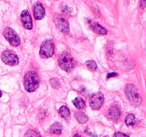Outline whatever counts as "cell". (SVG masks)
Instances as JSON below:
<instances>
[{
    "instance_id": "17",
    "label": "cell",
    "mask_w": 146,
    "mask_h": 137,
    "mask_svg": "<svg viewBox=\"0 0 146 137\" xmlns=\"http://www.w3.org/2000/svg\"><path fill=\"white\" fill-rule=\"evenodd\" d=\"M87 67L89 68L90 70L92 71V72H97L98 70V67L97 63L93 60H88L85 62Z\"/></svg>"
},
{
    "instance_id": "13",
    "label": "cell",
    "mask_w": 146,
    "mask_h": 137,
    "mask_svg": "<svg viewBox=\"0 0 146 137\" xmlns=\"http://www.w3.org/2000/svg\"><path fill=\"white\" fill-rule=\"evenodd\" d=\"M62 124L59 122H55L52 124L50 127V132L54 135H60L62 134Z\"/></svg>"
},
{
    "instance_id": "24",
    "label": "cell",
    "mask_w": 146,
    "mask_h": 137,
    "mask_svg": "<svg viewBox=\"0 0 146 137\" xmlns=\"http://www.w3.org/2000/svg\"><path fill=\"white\" fill-rule=\"evenodd\" d=\"M140 9H143L146 7V0H140Z\"/></svg>"
},
{
    "instance_id": "26",
    "label": "cell",
    "mask_w": 146,
    "mask_h": 137,
    "mask_svg": "<svg viewBox=\"0 0 146 137\" xmlns=\"http://www.w3.org/2000/svg\"><path fill=\"white\" fill-rule=\"evenodd\" d=\"M73 137H81V136H80L79 134H75V135H74V136H73Z\"/></svg>"
},
{
    "instance_id": "4",
    "label": "cell",
    "mask_w": 146,
    "mask_h": 137,
    "mask_svg": "<svg viewBox=\"0 0 146 137\" xmlns=\"http://www.w3.org/2000/svg\"><path fill=\"white\" fill-rule=\"evenodd\" d=\"M54 53V43L53 40H47L43 41L40 47V56L42 59H48L52 57Z\"/></svg>"
},
{
    "instance_id": "20",
    "label": "cell",
    "mask_w": 146,
    "mask_h": 137,
    "mask_svg": "<svg viewBox=\"0 0 146 137\" xmlns=\"http://www.w3.org/2000/svg\"><path fill=\"white\" fill-rule=\"evenodd\" d=\"M50 84H51L52 87L54 88V89H59L61 86L60 81L57 79H54V78L50 80Z\"/></svg>"
},
{
    "instance_id": "22",
    "label": "cell",
    "mask_w": 146,
    "mask_h": 137,
    "mask_svg": "<svg viewBox=\"0 0 146 137\" xmlns=\"http://www.w3.org/2000/svg\"><path fill=\"white\" fill-rule=\"evenodd\" d=\"M85 134H88V136H90L92 137H98V136H97L96 134H95V133H92V131L90 130L89 128H87L86 130H85Z\"/></svg>"
},
{
    "instance_id": "9",
    "label": "cell",
    "mask_w": 146,
    "mask_h": 137,
    "mask_svg": "<svg viewBox=\"0 0 146 137\" xmlns=\"http://www.w3.org/2000/svg\"><path fill=\"white\" fill-rule=\"evenodd\" d=\"M20 19L25 29H28V30H31L33 28L32 19L29 11L27 10V9L22 11L20 14Z\"/></svg>"
},
{
    "instance_id": "23",
    "label": "cell",
    "mask_w": 146,
    "mask_h": 137,
    "mask_svg": "<svg viewBox=\"0 0 146 137\" xmlns=\"http://www.w3.org/2000/svg\"><path fill=\"white\" fill-rule=\"evenodd\" d=\"M113 137H130L128 135L121 132H117L113 135Z\"/></svg>"
},
{
    "instance_id": "12",
    "label": "cell",
    "mask_w": 146,
    "mask_h": 137,
    "mask_svg": "<svg viewBox=\"0 0 146 137\" xmlns=\"http://www.w3.org/2000/svg\"><path fill=\"white\" fill-rule=\"evenodd\" d=\"M89 24L91 29H92L95 33L98 34H100V35H105V34H107V33H108V31H107L103 26H102L100 24L97 23V22L90 21Z\"/></svg>"
},
{
    "instance_id": "19",
    "label": "cell",
    "mask_w": 146,
    "mask_h": 137,
    "mask_svg": "<svg viewBox=\"0 0 146 137\" xmlns=\"http://www.w3.org/2000/svg\"><path fill=\"white\" fill-rule=\"evenodd\" d=\"M24 137H42L41 135L40 134V133L37 132L35 130H29L28 131H27L25 134V136Z\"/></svg>"
},
{
    "instance_id": "16",
    "label": "cell",
    "mask_w": 146,
    "mask_h": 137,
    "mask_svg": "<svg viewBox=\"0 0 146 137\" xmlns=\"http://www.w3.org/2000/svg\"><path fill=\"white\" fill-rule=\"evenodd\" d=\"M75 117L76 118L77 121L80 123V124H85L88 120V117H87L86 114L85 113L82 112V111H78V112L75 113Z\"/></svg>"
},
{
    "instance_id": "11",
    "label": "cell",
    "mask_w": 146,
    "mask_h": 137,
    "mask_svg": "<svg viewBox=\"0 0 146 137\" xmlns=\"http://www.w3.org/2000/svg\"><path fill=\"white\" fill-rule=\"evenodd\" d=\"M107 117L109 120L113 121H117L120 118V110L117 106H112L108 111Z\"/></svg>"
},
{
    "instance_id": "5",
    "label": "cell",
    "mask_w": 146,
    "mask_h": 137,
    "mask_svg": "<svg viewBox=\"0 0 146 137\" xmlns=\"http://www.w3.org/2000/svg\"><path fill=\"white\" fill-rule=\"evenodd\" d=\"M3 35L8 42L13 47H17L20 44V39L14 29L10 27H6L3 32Z\"/></svg>"
},
{
    "instance_id": "27",
    "label": "cell",
    "mask_w": 146,
    "mask_h": 137,
    "mask_svg": "<svg viewBox=\"0 0 146 137\" xmlns=\"http://www.w3.org/2000/svg\"><path fill=\"white\" fill-rule=\"evenodd\" d=\"M1 96H2V92L0 91V98H1Z\"/></svg>"
},
{
    "instance_id": "1",
    "label": "cell",
    "mask_w": 146,
    "mask_h": 137,
    "mask_svg": "<svg viewBox=\"0 0 146 137\" xmlns=\"http://www.w3.org/2000/svg\"><path fill=\"white\" fill-rule=\"evenodd\" d=\"M40 85V77L34 71H29L25 74L24 78L25 89L28 92H33Z\"/></svg>"
},
{
    "instance_id": "6",
    "label": "cell",
    "mask_w": 146,
    "mask_h": 137,
    "mask_svg": "<svg viewBox=\"0 0 146 137\" xmlns=\"http://www.w3.org/2000/svg\"><path fill=\"white\" fill-rule=\"evenodd\" d=\"M1 58L2 61L7 65L16 66L19 64V58L17 54L11 50H7L4 51Z\"/></svg>"
},
{
    "instance_id": "7",
    "label": "cell",
    "mask_w": 146,
    "mask_h": 137,
    "mask_svg": "<svg viewBox=\"0 0 146 137\" xmlns=\"http://www.w3.org/2000/svg\"><path fill=\"white\" fill-rule=\"evenodd\" d=\"M104 103V95L102 92H98L92 95L90 99V106L93 110H99Z\"/></svg>"
},
{
    "instance_id": "8",
    "label": "cell",
    "mask_w": 146,
    "mask_h": 137,
    "mask_svg": "<svg viewBox=\"0 0 146 137\" xmlns=\"http://www.w3.org/2000/svg\"><path fill=\"white\" fill-rule=\"evenodd\" d=\"M55 26L62 33H68L70 31V25L68 21L61 16H57L54 19Z\"/></svg>"
},
{
    "instance_id": "14",
    "label": "cell",
    "mask_w": 146,
    "mask_h": 137,
    "mask_svg": "<svg viewBox=\"0 0 146 137\" xmlns=\"http://www.w3.org/2000/svg\"><path fill=\"white\" fill-rule=\"evenodd\" d=\"M59 114L62 118L66 120H68L70 118V111L69 109L65 106H62L60 107V110H59Z\"/></svg>"
},
{
    "instance_id": "3",
    "label": "cell",
    "mask_w": 146,
    "mask_h": 137,
    "mask_svg": "<svg viewBox=\"0 0 146 137\" xmlns=\"http://www.w3.org/2000/svg\"><path fill=\"white\" fill-rule=\"evenodd\" d=\"M58 64L60 68L67 72H70L75 67V61L73 57L69 53H63L58 59Z\"/></svg>"
},
{
    "instance_id": "18",
    "label": "cell",
    "mask_w": 146,
    "mask_h": 137,
    "mask_svg": "<svg viewBox=\"0 0 146 137\" xmlns=\"http://www.w3.org/2000/svg\"><path fill=\"white\" fill-rule=\"evenodd\" d=\"M136 122L135 120V117L134 116V114H130L126 117L125 119V124L127 126H133L135 125Z\"/></svg>"
},
{
    "instance_id": "21",
    "label": "cell",
    "mask_w": 146,
    "mask_h": 137,
    "mask_svg": "<svg viewBox=\"0 0 146 137\" xmlns=\"http://www.w3.org/2000/svg\"><path fill=\"white\" fill-rule=\"evenodd\" d=\"M60 8H61L62 10L64 13L67 14H70V13H71L72 12L71 8H70L68 5H64V4H61V5H60Z\"/></svg>"
},
{
    "instance_id": "2",
    "label": "cell",
    "mask_w": 146,
    "mask_h": 137,
    "mask_svg": "<svg viewBox=\"0 0 146 137\" xmlns=\"http://www.w3.org/2000/svg\"><path fill=\"white\" fill-rule=\"evenodd\" d=\"M125 93L130 102L135 107L140 106L142 103V98L137 88L135 85L129 84L125 87Z\"/></svg>"
},
{
    "instance_id": "15",
    "label": "cell",
    "mask_w": 146,
    "mask_h": 137,
    "mask_svg": "<svg viewBox=\"0 0 146 137\" xmlns=\"http://www.w3.org/2000/svg\"><path fill=\"white\" fill-rule=\"evenodd\" d=\"M73 104L75 106L77 109H84L86 107L85 102L81 97H76L72 101Z\"/></svg>"
},
{
    "instance_id": "10",
    "label": "cell",
    "mask_w": 146,
    "mask_h": 137,
    "mask_svg": "<svg viewBox=\"0 0 146 137\" xmlns=\"http://www.w3.org/2000/svg\"><path fill=\"white\" fill-rule=\"evenodd\" d=\"M34 16L36 20H41L45 16V10L42 5L40 2H37L35 3L33 6Z\"/></svg>"
},
{
    "instance_id": "25",
    "label": "cell",
    "mask_w": 146,
    "mask_h": 137,
    "mask_svg": "<svg viewBox=\"0 0 146 137\" xmlns=\"http://www.w3.org/2000/svg\"><path fill=\"white\" fill-rule=\"evenodd\" d=\"M117 76V73H110L109 74H108V76H107V79H110V78L111 77H114V76Z\"/></svg>"
}]
</instances>
